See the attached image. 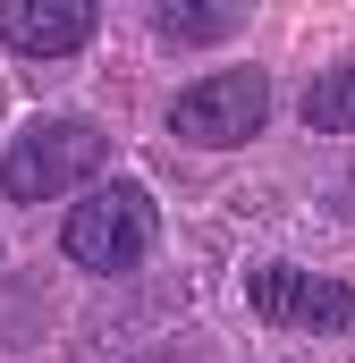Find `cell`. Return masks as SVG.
I'll return each instance as SVG.
<instances>
[{
    "mask_svg": "<svg viewBox=\"0 0 355 363\" xmlns=\"http://www.w3.org/2000/svg\"><path fill=\"white\" fill-rule=\"evenodd\" d=\"M0 43L26 60H60L93 43V9L85 0H0Z\"/></svg>",
    "mask_w": 355,
    "mask_h": 363,
    "instance_id": "cell-5",
    "label": "cell"
},
{
    "mask_svg": "<svg viewBox=\"0 0 355 363\" xmlns=\"http://www.w3.org/2000/svg\"><path fill=\"white\" fill-rule=\"evenodd\" d=\"M237 26H246V9H153V34L161 43H220Z\"/></svg>",
    "mask_w": 355,
    "mask_h": 363,
    "instance_id": "cell-7",
    "label": "cell"
},
{
    "mask_svg": "<svg viewBox=\"0 0 355 363\" xmlns=\"http://www.w3.org/2000/svg\"><path fill=\"white\" fill-rule=\"evenodd\" d=\"M254 313L271 330H355V287L347 279H322V271H296V262H263L246 279Z\"/></svg>",
    "mask_w": 355,
    "mask_h": 363,
    "instance_id": "cell-4",
    "label": "cell"
},
{
    "mask_svg": "<svg viewBox=\"0 0 355 363\" xmlns=\"http://www.w3.org/2000/svg\"><path fill=\"white\" fill-rule=\"evenodd\" d=\"M102 161H110V135L93 118H34L0 161V194L9 203H60L85 178H102Z\"/></svg>",
    "mask_w": 355,
    "mask_h": 363,
    "instance_id": "cell-1",
    "label": "cell"
},
{
    "mask_svg": "<svg viewBox=\"0 0 355 363\" xmlns=\"http://www.w3.org/2000/svg\"><path fill=\"white\" fill-rule=\"evenodd\" d=\"M305 127H313V135H355V60L322 68V77L305 85Z\"/></svg>",
    "mask_w": 355,
    "mask_h": 363,
    "instance_id": "cell-6",
    "label": "cell"
},
{
    "mask_svg": "<svg viewBox=\"0 0 355 363\" xmlns=\"http://www.w3.org/2000/svg\"><path fill=\"white\" fill-rule=\"evenodd\" d=\"M153 237H161V211H153V194L136 178L93 186L85 203L68 211V228H60L68 262H85V271H136V262L153 254Z\"/></svg>",
    "mask_w": 355,
    "mask_h": 363,
    "instance_id": "cell-2",
    "label": "cell"
},
{
    "mask_svg": "<svg viewBox=\"0 0 355 363\" xmlns=\"http://www.w3.org/2000/svg\"><path fill=\"white\" fill-rule=\"evenodd\" d=\"M271 118V77L263 68H212V77H195V85L170 101V135L178 144H246V135H263Z\"/></svg>",
    "mask_w": 355,
    "mask_h": 363,
    "instance_id": "cell-3",
    "label": "cell"
}]
</instances>
